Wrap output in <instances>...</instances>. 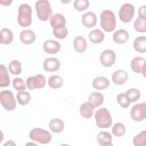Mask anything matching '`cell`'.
Returning <instances> with one entry per match:
<instances>
[{"instance_id": "30", "label": "cell", "mask_w": 146, "mask_h": 146, "mask_svg": "<svg viewBox=\"0 0 146 146\" xmlns=\"http://www.w3.org/2000/svg\"><path fill=\"white\" fill-rule=\"evenodd\" d=\"M17 101L21 106L27 104L31 99L30 94L26 91H19L17 94Z\"/></svg>"}, {"instance_id": "39", "label": "cell", "mask_w": 146, "mask_h": 146, "mask_svg": "<svg viewBox=\"0 0 146 146\" xmlns=\"http://www.w3.org/2000/svg\"><path fill=\"white\" fill-rule=\"evenodd\" d=\"M54 35L58 39H64L66 37L68 34V30L65 27L62 29L59 30H53L52 31Z\"/></svg>"}, {"instance_id": "29", "label": "cell", "mask_w": 146, "mask_h": 146, "mask_svg": "<svg viewBox=\"0 0 146 146\" xmlns=\"http://www.w3.org/2000/svg\"><path fill=\"white\" fill-rule=\"evenodd\" d=\"M48 84L52 88H59L63 84V79L59 75H52L48 79Z\"/></svg>"}, {"instance_id": "15", "label": "cell", "mask_w": 146, "mask_h": 146, "mask_svg": "<svg viewBox=\"0 0 146 146\" xmlns=\"http://www.w3.org/2000/svg\"><path fill=\"white\" fill-rule=\"evenodd\" d=\"M82 21L85 27L91 28L96 25L97 23V17L94 12L88 11L83 15Z\"/></svg>"}, {"instance_id": "13", "label": "cell", "mask_w": 146, "mask_h": 146, "mask_svg": "<svg viewBox=\"0 0 146 146\" xmlns=\"http://www.w3.org/2000/svg\"><path fill=\"white\" fill-rule=\"evenodd\" d=\"M60 63L59 60L55 58H48L46 59L43 63V67L44 70L48 72H55L60 68Z\"/></svg>"}, {"instance_id": "6", "label": "cell", "mask_w": 146, "mask_h": 146, "mask_svg": "<svg viewBox=\"0 0 146 146\" xmlns=\"http://www.w3.org/2000/svg\"><path fill=\"white\" fill-rule=\"evenodd\" d=\"M1 103L7 111H13L16 107V102L14 94L10 90H3L0 93Z\"/></svg>"}, {"instance_id": "17", "label": "cell", "mask_w": 146, "mask_h": 146, "mask_svg": "<svg viewBox=\"0 0 146 146\" xmlns=\"http://www.w3.org/2000/svg\"><path fill=\"white\" fill-rule=\"evenodd\" d=\"M128 79V74L123 70H117L115 71L112 76V80L116 84H123Z\"/></svg>"}, {"instance_id": "8", "label": "cell", "mask_w": 146, "mask_h": 146, "mask_svg": "<svg viewBox=\"0 0 146 146\" xmlns=\"http://www.w3.org/2000/svg\"><path fill=\"white\" fill-rule=\"evenodd\" d=\"M134 14V6L129 3H125L123 4L119 12V15L120 20L125 23L130 22L133 17Z\"/></svg>"}, {"instance_id": "12", "label": "cell", "mask_w": 146, "mask_h": 146, "mask_svg": "<svg viewBox=\"0 0 146 146\" xmlns=\"http://www.w3.org/2000/svg\"><path fill=\"white\" fill-rule=\"evenodd\" d=\"M50 23L53 30H59L66 27V19L63 15L56 13L50 17Z\"/></svg>"}, {"instance_id": "40", "label": "cell", "mask_w": 146, "mask_h": 146, "mask_svg": "<svg viewBox=\"0 0 146 146\" xmlns=\"http://www.w3.org/2000/svg\"><path fill=\"white\" fill-rule=\"evenodd\" d=\"M139 18L141 19L146 20V13H145V5L140 6L138 11Z\"/></svg>"}, {"instance_id": "3", "label": "cell", "mask_w": 146, "mask_h": 146, "mask_svg": "<svg viewBox=\"0 0 146 146\" xmlns=\"http://www.w3.org/2000/svg\"><path fill=\"white\" fill-rule=\"evenodd\" d=\"M35 7L39 20L42 21H46L51 17L52 10L50 3L48 1H38L35 3Z\"/></svg>"}, {"instance_id": "10", "label": "cell", "mask_w": 146, "mask_h": 146, "mask_svg": "<svg viewBox=\"0 0 146 146\" xmlns=\"http://www.w3.org/2000/svg\"><path fill=\"white\" fill-rule=\"evenodd\" d=\"M101 64L106 67L112 66L116 60V54L113 51L107 49L103 51L100 56Z\"/></svg>"}, {"instance_id": "34", "label": "cell", "mask_w": 146, "mask_h": 146, "mask_svg": "<svg viewBox=\"0 0 146 146\" xmlns=\"http://www.w3.org/2000/svg\"><path fill=\"white\" fill-rule=\"evenodd\" d=\"M112 132L115 136L117 137H121L123 136L125 132V127L123 124L117 123L113 126Z\"/></svg>"}, {"instance_id": "24", "label": "cell", "mask_w": 146, "mask_h": 146, "mask_svg": "<svg viewBox=\"0 0 146 146\" xmlns=\"http://www.w3.org/2000/svg\"><path fill=\"white\" fill-rule=\"evenodd\" d=\"M74 47L76 52L79 53L83 52L87 48L86 40L81 36L75 37L74 40Z\"/></svg>"}, {"instance_id": "33", "label": "cell", "mask_w": 146, "mask_h": 146, "mask_svg": "<svg viewBox=\"0 0 146 146\" xmlns=\"http://www.w3.org/2000/svg\"><path fill=\"white\" fill-rule=\"evenodd\" d=\"M125 94L128 97L131 103L136 102L139 100L140 97V92L136 88H130L125 92Z\"/></svg>"}, {"instance_id": "38", "label": "cell", "mask_w": 146, "mask_h": 146, "mask_svg": "<svg viewBox=\"0 0 146 146\" xmlns=\"http://www.w3.org/2000/svg\"><path fill=\"white\" fill-rule=\"evenodd\" d=\"M13 87L17 91H24L26 87L22 78H15L13 80Z\"/></svg>"}, {"instance_id": "18", "label": "cell", "mask_w": 146, "mask_h": 146, "mask_svg": "<svg viewBox=\"0 0 146 146\" xmlns=\"http://www.w3.org/2000/svg\"><path fill=\"white\" fill-rule=\"evenodd\" d=\"M80 115L86 119L91 117L94 114V107L90 102H84L80 107Z\"/></svg>"}, {"instance_id": "11", "label": "cell", "mask_w": 146, "mask_h": 146, "mask_svg": "<svg viewBox=\"0 0 146 146\" xmlns=\"http://www.w3.org/2000/svg\"><path fill=\"white\" fill-rule=\"evenodd\" d=\"M131 69L136 73L142 74L145 76V59L142 57H135L131 62Z\"/></svg>"}, {"instance_id": "21", "label": "cell", "mask_w": 146, "mask_h": 146, "mask_svg": "<svg viewBox=\"0 0 146 146\" xmlns=\"http://www.w3.org/2000/svg\"><path fill=\"white\" fill-rule=\"evenodd\" d=\"M10 83V79L6 67L1 64L0 66V87H7Z\"/></svg>"}, {"instance_id": "2", "label": "cell", "mask_w": 146, "mask_h": 146, "mask_svg": "<svg viewBox=\"0 0 146 146\" xmlns=\"http://www.w3.org/2000/svg\"><path fill=\"white\" fill-rule=\"evenodd\" d=\"M95 119L98 127L100 128H108L111 125L112 117L106 108L98 110L95 114Z\"/></svg>"}, {"instance_id": "35", "label": "cell", "mask_w": 146, "mask_h": 146, "mask_svg": "<svg viewBox=\"0 0 146 146\" xmlns=\"http://www.w3.org/2000/svg\"><path fill=\"white\" fill-rule=\"evenodd\" d=\"M134 27L139 33H145L146 31V20L137 18L134 22Z\"/></svg>"}, {"instance_id": "31", "label": "cell", "mask_w": 146, "mask_h": 146, "mask_svg": "<svg viewBox=\"0 0 146 146\" xmlns=\"http://www.w3.org/2000/svg\"><path fill=\"white\" fill-rule=\"evenodd\" d=\"M9 69L10 72L13 75H19L22 71V66L20 62L17 60H12L9 65Z\"/></svg>"}, {"instance_id": "32", "label": "cell", "mask_w": 146, "mask_h": 146, "mask_svg": "<svg viewBox=\"0 0 146 146\" xmlns=\"http://www.w3.org/2000/svg\"><path fill=\"white\" fill-rule=\"evenodd\" d=\"M133 144L136 146L146 145V131H141L139 134L135 136L133 139Z\"/></svg>"}, {"instance_id": "26", "label": "cell", "mask_w": 146, "mask_h": 146, "mask_svg": "<svg viewBox=\"0 0 146 146\" xmlns=\"http://www.w3.org/2000/svg\"><path fill=\"white\" fill-rule=\"evenodd\" d=\"M13 40V34L12 31L7 29L3 28L1 31V43L8 44L11 43Z\"/></svg>"}, {"instance_id": "16", "label": "cell", "mask_w": 146, "mask_h": 146, "mask_svg": "<svg viewBox=\"0 0 146 146\" xmlns=\"http://www.w3.org/2000/svg\"><path fill=\"white\" fill-rule=\"evenodd\" d=\"M21 41L26 44H30L33 43L35 40V34L31 30H25L20 33Z\"/></svg>"}, {"instance_id": "4", "label": "cell", "mask_w": 146, "mask_h": 146, "mask_svg": "<svg viewBox=\"0 0 146 146\" xmlns=\"http://www.w3.org/2000/svg\"><path fill=\"white\" fill-rule=\"evenodd\" d=\"M32 10L31 7L26 4L21 5L18 9V22L21 26L27 27L31 24Z\"/></svg>"}, {"instance_id": "25", "label": "cell", "mask_w": 146, "mask_h": 146, "mask_svg": "<svg viewBox=\"0 0 146 146\" xmlns=\"http://www.w3.org/2000/svg\"><path fill=\"white\" fill-rule=\"evenodd\" d=\"M48 127L50 130L53 132L59 133L63 129L64 124L63 121L60 119L55 118L50 121Z\"/></svg>"}, {"instance_id": "41", "label": "cell", "mask_w": 146, "mask_h": 146, "mask_svg": "<svg viewBox=\"0 0 146 146\" xmlns=\"http://www.w3.org/2000/svg\"><path fill=\"white\" fill-rule=\"evenodd\" d=\"M12 2L11 0H1L0 1V3H1L2 5H5V6H8L10 5V3Z\"/></svg>"}, {"instance_id": "5", "label": "cell", "mask_w": 146, "mask_h": 146, "mask_svg": "<svg viewBox=\"0 0 146 146\" xmlns=\"http://www.w3.org/2000/svg\"><path fill=\"white\" fill-rule=\"evenodd\" d=\"M30 138L42 144H47L51 140V135L47 130L40 128H35L29 133Z\"/></svg>"}, {"instance_id": "19", "label": "cell", "mask_w": 146, "mask_h": 146, "mask_svg": "<svg viewBox=\"0 0 146 146\" xmlns=\"http://www.w3.org/2000/svg\"><path fill=\"white\" fill-rule=\"evenodd\" d=\"M97 141L100 145L109 146L112 145L111 135L105 131L100 132L97 136Z\"/></svg>"}, {"instance_id": "22", "label": "cell", "mask_w": 146, "mask_h": 146, "mask_svg": "<svg viewBox=\"0 0 146 146\" xmlns=\"http://www.w3.org/2000/svg\"><path fill=\"white\" fill-rule=\"evenodd\" d=\"M110 85L108 79L103 76H99L95 78L92 82L93 87L98 90H102L107 88Z\"/></svg>"}, {"instance_id": "7", "label": "cell", "mask_w": 146, "mask_h": 146, "mask_svg": "<svg viewBox=\"0 0 146 146\" xmlns=\"http://www.w3.org/2000/svg\"><path fill=\"white\" fill-rule=\"evenodd\" d=\"M132 119L136 121H141L146 117V103L143 102L134 105L131 110Z\"/></svg>"}, {"instance_id": "37", "label": "cell", "mask_w": 146, "mask_h": 146, "mask_svg": "<svg viewBox=\"0 0 146 146\" xmlns=\"http://www.w3.org/2000/svg\"><path fill=\"white\" fill-rule=\"evenodd\" d=\"M117 101L119 105L124 108H128L131 103L130 100L128 98V97L126 96L125 94H120L117 96Z\"/></svg>"}, {"instance_id": "1", "label": "cell", "mask_w": 146, "mask_h": 146, "mask_svg": "<svg viewBox=\"0 0 146 146\" xmlns=\"http://www.w3.org/2000/svg\"><path fill=\"white\" fill-rule=\"evenodd\" d=\"M100 26L106 32H111L116 27L115 14L110 10L103 11L100 15Z\"/></svg>"}, {"instance_id": "27", "label": "cell", "mask_w": 146, "mask_h": 146, "mask_svg": "<svg viewBox=\"0 0 146 146\" xmlns=\"http://www.w3.org/2000/svg\"><path fill=\"white\" fill-rule=\"evenodd\" d=\"M135 50L139 52L144 53L146 51V38L141 36L136 38L133 42Z\"/></svg>"}, {"instance_id": "23", "label": "cell", "mask_w": 146, "mask_h": 146, "mask_svg": "<svg viewBox=\"0 0 146 146\" xmlns=\"http://www.w3.org/2000/svg\"><path fill=\"white\" fill-rule=\"evenodd\" d=\"M104 100V96L103 94L100 92H95L90 95L88 98V102H90L94 108H96L103 103Z\"/></svg>"}, {"instance_id": "9", "label": "cell", "mask_w": 146, "mask_h": 146, "mask_svg": "<svg viewBox=\"0 0 146 146\" xmlns=\"http://www.w3.org/2000/svg\"><path fill=\"white\" fill-rule=\"evenodd\" d=\"M46 84V78L42 74H38L34 76H30L26 80V85L29 90L35 88H42Z\"/></svg>"}, {"instance_id": "28", "label": "cell", "mask_w": 146, "mask_h": 146, "mask_svg": "<svg viewBox=\"0 0 146 146\" xmlns=\"http://www.w3.org/2000/svg\"><path fill=\"white\" fill-rule=\"evenodd\" d=\"M89 38L91 42L93 43H99L103 40L104 38V34L100 30L95 29L90 32L89 34Z\"/></svg>"}, {"instance_id": "14", "label": "cell", "mask_w": 146, "mask_h": 146, "mask_svg": "<svg viewBox=\"0 0 146 146\" xmlns=\"http://www.w3.org/2000/svg\"><path fill=\"white\" fill-rule=\"evenodd\" d=\"M44 51L49 54H55L60 49V44L54 40H47L43 45Z\"/></svg>"}, {"instance_id": "20", "label": "cell", "mask_w": 146, "mask_h": 146, "mask_svg": "<svg viewBox=\"0 0 146 146\" xmlns=\"http://www.w3.org/2000/svg\"><path fill=\"white\" fill-rule=\"evenodd\" d=\"M129 39V34L128 32L124 29L117 30L113 34V39L117 43L122 44L125 43Z\"/></svg>"}, {"instance_id": "36", "label": "cell", "mask_w": 146, "mask_h": 146, "mask_svg": "<svg viewBox=\"0 0 146 146\" xmlns=\"http://www.w3.org/2000/svg\"><path fill=\"white\" fill-rule=\"evenodd\" d=\"M90 3L88 0H76L74 3V8L79 11H84L89 6Z\"/></svg>"}]
</instances>
